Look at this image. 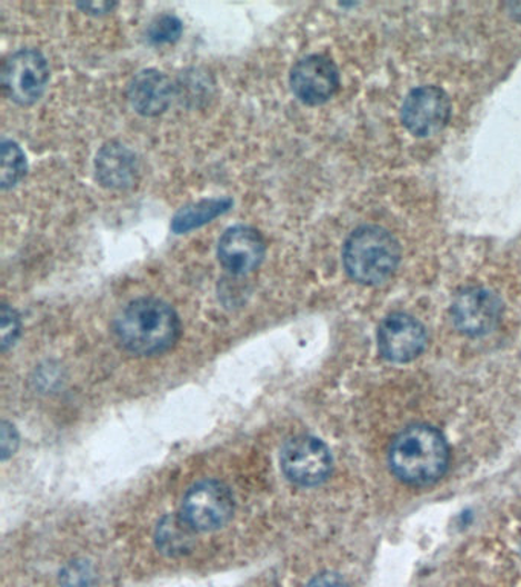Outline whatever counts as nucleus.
Masks as SVG:
<instances>
[{"mask_svg":"<svg viewBox=\"0 0 521 587\" xmlns=\"http://www.w3.org/2000/svg\"><path fill=\"white\" fill-rule=\"evenodd\" d=\"M113 334L128 352L152 357L166 352L178 341L181 321L166 301L142 297L121 309L113 320Z\"/></svg>","mask_w":521,"mask_h":587,"instance_id":"f257e3e1","label":"nucleus"},{"mask_svg":"<svg viewBox=\"0 0 521 587\" xmlns=\"http://www.w3.org/2000/svg\"><path fill=\"white\" fill-rule=\"evenodd\" d=\"M450 460L441 431L425 424L407 427L394 438L389 451L390 468L409 485H430L445 475Z\"/></svg>","mask_w":521,"mask_h":587,"instance_id":"f03ea898","label":"nucleus"},{"mask_svg":"<svg viewBox=\"0 0 521 587\" xmlns=\"http://www.w3.org/2000/svg\"><path fill=\"white\" fill-rule=\"evenodd\" d=\"M397 239L380 227H361L345 240L343 262L345 271L362 285L382 283L398 268Z\"/></svg>","mask_w":521,"mask_h":587,"instance_id":"7ed1b4c3","label":"nucleus"},{"mask_svg":"<svg viewBox=\"0 0 521 587\" xmlns=\"http://www.w3.org/2000/svg\"><path fill=\"white\" fill-rule=\"evenodd\" d=\"M48 81H50V64L39 49H19L3 63V93L16 105L38 103L47 91Z\"/></svg>","mask_w":521,"mask_h":587,"instance_id":"20e7f679","label":"nucleus"},{"mask_svg":"<svg viewBox=\"0 0 521 587\" xmlns=\"http://www.w3.org/2000/svg\"><path fill=\"white\" fill-rule=\"evenodd\" d=\"M234 497L219 480L207 479L193 485L182 499L181 516L199 533L216 531L231 520Z\"/></svg>","mask_w":521,"mask_h":587,"instance_id":"39448f33","label":"nucleus"},{"mask_svg":"<svg viewBox=\"0 0 521 587\" xmlns=\"http://www.w3.org/2000/svg\"><path fill=\"white\" fill-rule=\"evenodd\" d=\"M280 464L284 476L300 487H317L332 471V456L323 440L313 436H295L282 448Z\"/></svg>","mask_w":521,"mask_h":587,"instance_id":"423d86ee","label":"nucleus"},{"mask_svg":"<svg viewBox=\"0 0 521 587\" xmlns=\"http://www.w3.org/2000/svg\"><path fill=\"white\" fill-rule=\"evenodd\" d=\"M289 83L301 103L319 106L335 96L340 86V73L331 59L312 54L297 61Z\"/></svg>","mask_w":521,"mask_h":587,"instance_id":"0eeeda50","label":"nucleus"},{"mask_svg":"<svg viewBox=\"0 0 521 587\" xmlns=\"http://www.w3.org/2000/svg\"><path fill=\"white\" fill-rule=\"evenodd\" d=\"M502 309L495 294L483 288H467L455 296L451 317L460 332L480 337L497 328L502 318Z\"/></svg>","mask_w":521,"mask_h":587,"instance_id":"6e6552de","label":"nucleus"},{"mask_svg":"<svg viewBox=\"0 0 521 587\" xmlns=\"http://www.w3.org/2000/svg\"><path fill=\"white\" fill-rule=\"evenodd\" d=\"M451 116L450 98L435 86H422L405 98L402 121L417 137H431L445 128Z\"/></svg>","mask_w":521,"mask_h":587,"instance_id":"1a4fd4ad","label":"nucleus"},{"mask_svg":"<svg viewBox=\"0 0 521 587\" xmlns=\"http://www.w3.org/2000/svg\"><path fill=\"white\" fill-rule=\"evenodd\" d=\"M264 255L267 242L256 228L231 227L219 239V262L233 276L250 275L262 265Z\"/></svg>","mask_w":521,"mask_h":587,"instance_id":"9d476101","label":"nucleus"},{"mask_svg":"<svg viewBox=\"0 0 521 587\" xmlns=\"http://www.w3.org/2000/svg\"><path fill=\"white\" fill-rule=\"evenodd\" d=\"M427 336L417 318L407 314H390L378 330L382 357L393 362H409L425 349Z\"/></svg>","mask_w":521,"mask_h":587,"instance_id":"9b49d317","label":"nucleus"},{"mask_svg":"<svg viewBox=\"0 0 521 587\" xmlns=\"http://www.w3.org/2000/svg\"><path fill=\"white\" fill-rule=\"evenodd\" d=\"M140 161L137 155L118 141L100 147L96 158L97 181L109 190H129L140 179Z\"/></svg>","mask_w":521,"mask_h":587,"instance_id":"f8f14e48","label":"nucleus"},{"mask_svg":"<svg viewBox=\"0 0 521 587\" xmlns=\"http://www.w3.org/2000/svg\"><path fill=\"white\" fill-rule=\"evenodd\" d=\"M173 83L158 69H142L128 86L129 103L142 117H158L170 108Z\"/></svg>","mask_w":521,"mask_h":587,"instance_id":"ddd939ff","label":"nucleus"},{"mask_svg":"<svg viewBox=\"0 0 521 587\" xmlns=\"http://www.w3.org/2000/svg\"><path fill=\"white\" fill-rule=\"evenodd\" d=\"M233 203V199L228 198V196L187 203L173 216L172 231L174 235H186V232L198 230V228L213 222L219 216L226 215L227 211L231 210Z\"/></svg>","mask_w":521,"mask_h":587,"instance_id":"4468645a","label":"nucleus"},{"mask_svg":"<svg viewBox=\"0 0 521 587\" xmlns=\"http://www.w3.org/2000/svg\"><path fill=\"white\" fill-rule=\"evenodd\" d=\"M193 528L184 520V517H166L158 525L157 545L161 553L170 557L184 556L193 545Z\"/></svg>","mask_w":521,"mask_h":587,"instance_id":"2eb2a0df","label":"nucleus"},{"mask_svg":"<svg viewBox=\"0 0 521 587\" xmlns=\"http://www.w3.org/2000/svg\"><path fill=\"white\" fill-rule=\"evenodd\" d=\"M2 167H0V187L13 189L27 175V158L18 142L3 140L0 145Z\"/></svg>","mask_w":521,"mask_h":587,"instance_id":"dca6fc26","label":"nucleus"},{"mask_svg":"<svg viewBox=\"0 0 521 587\" xmlns=\"http://www.w3.org/2000/svg\"><path fill=\"white\" fill-rule=\"evenodd\" d=\"M184 31V24L173 14H161L152 20L148 28V39L153 44L178 42Z\"/></svg>","mask_w":521,"mask_h":587,"instance_id":"f3484780","label":"nucleus"},{"mask_svg":"<svg viewBox=\"0 0 521 587\" xmlns=\"http://www.w3.org/2000/svg\"><path fill=\"white\" fill-rule=\"evenodd\" d=\"M20 336V318L18 312L8 305H2V349L14 345Z\"/></svg>","mask_w":521,"mask_h":587,"instance_id":"a211bd4d","label":"nucleus"},{"mask_svg":"<svg viewBox=\"0 0 521 587\" xmlns=\"http://www.w3.org/2000/svg\"><path fill=\"white\" fill-rule=\"evenodd\" d=\"M92 575L84 566H71L63 573L64 587H89L91 586Z\"/></svg>","mask_w":521,"mask_h":587,"instance_id":"6ab92c4d","label":"nucleus"},{"mask_svg":"<svg viewBox=\"0 0 521 587\" xmlns=\"http://www.w3.org/2000/svg\"><path fill=\"white\" fill-rule=\"evenodd\" d=\"M18 446V436H16L14 427L10 424L3 422L2 426V456L7 459L8 456L13 455Z\"/></svg>","mask_w":521,"mask_h":587,"instance_id":"aec40b11","label":"nucleus"},{"mask_svg":"<svg viewBox=\"0 0 521 587\" xmlns=\"http://www.w3.org/2000/svg\"><path fill=\"white\" fill-rule=\"evenodd\" d=\"M117 6H118L117 2H79L77 3V7H79L81 11L88 12V14H92V16L109 14V12H112L113 10H116Z\"/></svg>","mask_w":521,"mask_h":587,"instance_id":"412c9836","label":"nucleus"},{"mask_svg":"<svg viewBox=\"0 0 521 587\" xmlns=\"http://www.w3.org/2000/svg\"><path fill=\"white\" fill-rule=\"evenodd\" d=\"M308 587H348L343 578L338 574L324 573L317 575Z\"/></svg>","mask_w":521,"mask_h":587,"instance_id":"4be33fe9","label":"nucleus"}]
</instances>
